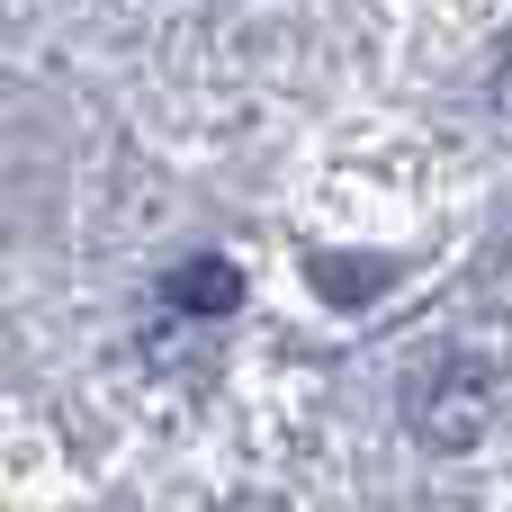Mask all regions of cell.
<instances>
[{
  "label": "cell",
  "instance_id": "6da1fadb",
  "mask_svg": "<svg viewBox=\"0 0 512 512\" xmlns=\"http://www.w3.org/2000/svg\"><path fill=\"white\" fill-rule=\"evenodd\" d=\"M234 297H243V279H234L225 261H189V270H171V306H189V315H234Z\"/></svg>",
  "mask_w": 512,
  "mask_h": 512
}]
</instances>
